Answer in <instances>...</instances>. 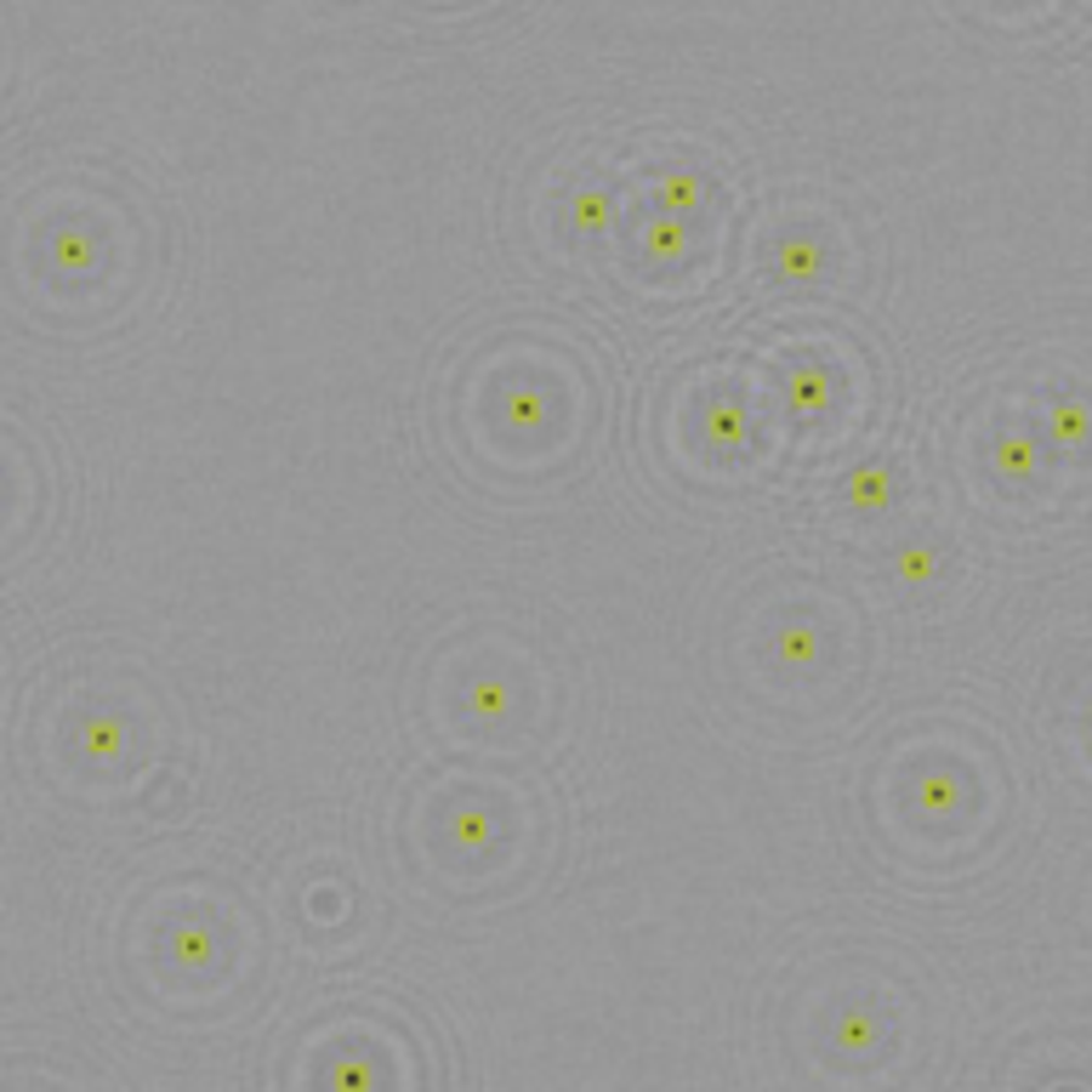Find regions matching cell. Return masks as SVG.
<instances>
[{
    "label": "cell",
    "instance_id": "1",
    "mask_svg": "<svg viewBox=\"0 0 1092 1092\" xmlns=\"http://www.w3.org/2000/svg\"><path fill=\"white\" fill-rule=\"evenodd\" d=\"M700 432H706V444L718 450V455H740L751 444V410L746 405H734V399H711L700 410Z\"/></svg>",
    "mask_w": 1092,
    "mask_h": 1092
},
{
    "label": "cell",
    "instance_id": "2",
    "mask_svg": "<svg viewBox=\"0 0 1092 1092\" xmlns=\"http://www.w3.org/2000/svg\"><path fill=\"white\" fill-rule=\"evenodd\" d=\"M547 415H552L547 387L519 382V387H507V393H501V422H507L512 432H541V427H547Z\"/></svg>",
    "mask_w": 1092,
    "mask_h": 1092
},
{
    "label": "cell",
    "instance_id": "3",
    "mask_svg": "<svg viewBox=\"0 0 1092 1092\" xmlns=\"http://www.w3.org/2000/svg\"><path fill=\"white\" fill-rule=\"evenodd\" d=\"M785 405L803 415H820V410H831V375H825V365H791V375H785Z\"/></svg>",
    "mask_w": 1092,
    "mask_h": 1092
},
{
    "label": "cell",
    "instance_id": "4",
    "mask_svg": "<svg viewBox=\"0 0 1092 1092\" xmlns=\"http://www.w3.org/2000/svg\"><path fill=\"white\" fill-rule=\"evenodd\" d=\"M683 251H689V223L683 216H654V223H643V256L649 263H661V268H671V263H683Z\"/></svg>",
    "mask_w": 1092,
    "mask_h": 1092
},
{
    "label": "cell",
    "instance_id": "5",
    "mask_svg": "<svg viewBox=\"0 0 1092 1092\" xmlns=\"http://www.w3.org/2000/svg\"><path fill=\"white\" fill-rule=\"evenodd\" d=\"M661 205H666V216H683L689 223V216L706 205V183L694 171H666L661 176Z\"/></svg>",
    "mask_w": 1092,
    "mask_h": 1092
},
{
    "label": "cell",
    "instance_id": "6",
    "mask_svg": "<svg viewBox=\"0 0 1092 1092\" xmlns=\"http://www.w3.org/2000/svg\"><path fill=\"white\" fill-rule=\"evenodd\" d=\"M609 223H614V200H609V188L592 183V188H581V194L569 200V228H581V233H604Z\"/></svg>",
    "mask_w": 1092,
    "mask_h": 1092
},
{
    "label": "cell",
    "instance_id": "7",
    "mask_svg": "<svg viewBox=\"0 0 1092 1092\" xmlns=\"http://www.w3.org/2000/svg\"><path fill=\"white\" fill-rule=\"evenodd\" d=\"M774 661L791 666V671H803L820 661V632H808V626H785V632H774Z\"/></svg>",
    "mask_w": 1092,
    "mask_h": 1092
},
{
    "label": "cell",
    "instance_id": "8",
    "mask_svg": "<svg viewBox=\"0 0 1092 1092\" xmlns=\"http://www.w3.org/2000/svg\"><path fill=\"white\" fill-rule=\"evenodd\" d=\"M842 495H848V507H860V512H882L888 507V472L882 467H853Z\"/></svg>",
    "mask_w": 1092,
    "mask_h": 1092
},
{
    "label": "cell",
    "instance_id": "9",
    "mask_svg": "<svg viewBox=\"0 0 1092 1092\" xmlns=\"http://www.w3.org/2000/svg\"><path fill=\"white\" fill-rule=\"evenodd\" d=\"M774 273H780V280H813V273H820V245L791 233V240L774 251Z\"/></svg>",
    "mask_w": 1092,
    "mask_h": 1092
},
{
    "label": "cell",
    "instance_id": "10",
    "mask_svg": "<svg viewBox=\"0 0 1092 1092\" xmlns=\"http://www.w3.org/2000/svg\"><path fill=\"white\" fill-rule=\"evenodd\" d=\"M467 711H472L479 723H501L507 711H512L507 683H472V689H467Z\"/></svg>",
    "mask_w": 1092,
    "mask_h": 1092
},
{
    "label": "cell",
    "instance_id": "11",
    "mask_svg": "<svg viewBox=\"0 0 1092 1092\" xmlns=\"http://www.w3.org/2000/svg\"><path fill=\"white\" fill-rule=\"evenodd\" d=\"M1036 462H1041V450L1030 444V439H1002V444H996V467L1007 472V479H1030V472H1036Z\"/></svg>",
    "mask_w": 1092,
    "mask_h": 1092
},
{
    "label": "cell",
    "instance_id": "12",
    "mask_svg": "<svg viewBox=\"0 0 1092 1092\" xmlns=\"http://www.w3.org/2000/svg\"><path fill=\"white\" fill-rule=\"evenodd\" d=\"M455 842L462 848H484L490 837H495V825H490V813H455Z\"/></svg>",
    "mask_w": 1092,
    "mask_h": 1092
},
{
    "label": "cell",
    "instance_id": "13",
    "mask_svg": "<svg viewBox=\"0 0 1092 1092\" xmlns=\"http://www.w3.org/2000/svg\"><path fill=\"white\" fill-rule=\"evenodd\" d=\"M899 575H905L910 586L933 581V552H927V547H905V552H899Z\"/></svg>",
    "mask_w": 1092,
    "mask_h": 1092
},
{
    "label": "cell",
    "instance_id": "14",
    "mask_svg": "<svg viewBox=\"0 0 1092 1092\" xmlns=\"http://www.w3.org/2000/svg\"><path fill=\"white\" fill-rule=\"evenodd\" d=\"M91 263V240L86 233H57V268H81Z\"/></svg>",
    "mask_w": 1092,
    "mask_h": 1092
},
{
    "label": "cell",
    "instance_id": "15",
    "mask_svg": "<svg viewBox=\"0 0 1092 1092\" xmlns=\"http://www.w3.org/2000/svg\"><path fill=\"white\" fill-rule=\"evenodd\" d=\"M86 751L114 757V751H120V723H86Z\"/></svg>",
    "mask_w": 1092,
    "mask_h": 1092
},
{
    "label": "cell",
    "instance_id": "16",
    "mask_svg": "<svg viewBox=\"0 0 1092 1092\" xmlns=\"http://www.w3.org/2000/svg\"><path fill=\"white\" fill-rule=\"evenodd\" d=\"M1052 432H1059L1064 444H1069V439H1081V432H1087V415H1081V405H1059V410H1052Z\"/></svg>",
    "mask_w": 1092,
    "mask_h": 1092
}]
</instances>
